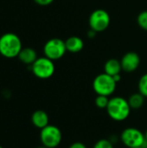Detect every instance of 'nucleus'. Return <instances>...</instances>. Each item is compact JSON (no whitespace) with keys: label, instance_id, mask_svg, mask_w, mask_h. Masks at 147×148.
<instances>
[{"label":"nucleus","instance_id":"1","mask_svg":"<svg viewBox=\"0 0 147 148\" xmlns=\"http://www.w3.org/2000/svg\"><path fill=\"white\" fill-rule=\"evenodd\" d=\"M131 107L128 101L121 96H113L109 99L106 108L107 115L114 121H123L126 120L131 114Z\"/></svg>","mask_w":147,"mask_h":148},{"label":"nucleus","instance_id":"2","mask_svg":"<svg viewBox=\"0 0 147 148\" xmlns=\"http://www.w3.org/2000/svg\"><path fill=\"white\" fill-rule=\"evenodd\" d=\"M22 49V41L16 34L8 32L0 36V55L8 59L16 58Z\"/></svg>","mask_w":147,"mask_h":148},{"label":"nucleus","instance_id":"3","mask_svg":"<svg viewBox=\"0 0 147 148\" xmlns=\"http://www.w3.org/2000/svg\"><path fill=\"white\" fill-rule=\"evenodd\" d=\"M120 140L121 143L127 148L140 147L147 148V141L145 134L136 127H131L125 128L120 135Z\"/></svg>","mask_w":147,"mask_h":148},{"label":"nucleus","instance_id":"4","mask_svg":"<svg viewBox=\"0 0 147 148\" xmlns=\"http://www.w3.org/2000/svg\"><path fill=\"white\" fill-rule=\"evenodd\" d=\"M116 86L117 82L114 81L113 77L106 73L98 75L93 82V89L100 95H112L116 89Z\"/></svg>","mask_w":147,"mask_h":148},{"label":"nucleus","instance_id":"5","mask_svg":"<svg viewBox=\"0 0 147 148\" xmlns=\"http://www.w3.org/2000/svg\"><path fill=\"white\" fill-rule=\"evenodd\" d=\"M40 140L42 146L48 148H55L62 140V133L58 127L49 124L41 129Z\"/></svg>","mask_w":147,"mask_h":148},{"label":"nucleus","instance_id":"6","mask_svg":"<svg viewBox=\"0 0 147 148\" xmlns=\"http://www.w3.org/2000/svg\"><path fill=\"white\" fill-rule=\"evenodd\" d=\"M30 68L34 75L42 80L50 78L55 74V70L54 61L46 56L38 57Z\"/></svg>","mask_w":147,"mask_h":148},{"label":"nucleus","instance_id":"7","mask_svg":"<svg viewBox=\"0 0 147 148\" xmlns=\"http://www.w3.org/2000/svg\"><path fill=\"white\" fill-rule=\"evenodd\" d=\"M67 52L65 42L60 38H52L46 42L43 47L44 56L52 61L59 60Z\"/></svg>","mask_w":147,"mask_h":148},{"label":"nucleus","instance_id":"8","mask_svg":"<svg viewBox=\"0 0 147 148\" xmlns=\"http://www.w3.org/2000/svg\"><path fill=\"white\" fill-rule=\"evenodd\" d=\"M110 16L105 10L98 9L93 11L89 16V26L90 29L96 32H102L106 30L110 25Z\"/></svg>","mask_w":147,"mask_h":148},{"label":"nucleus","instance_id":"9","mask_svg":"<svg viewBox=\"0 0 147 148\" xmlns=\"http://www.w3.org/2000/svg\"><path fill=\"white\" fill-rule=\"evenodd\" d=\"M120 63H121L122 70L127 73H131L135 71L139 68L140 64V58L137 53L128 52L123 56Z\"/></svg>","mask_w":147,"mask_h":148},{"label":"nucleus","instance_id":"10","mask_svg":"<svg viewBox=\"0 0 147 148\" xmlns=\"http://www.w3.org/2000/svg\"><path fill=\"white\" fill-rule=\"evenodd\" d=\"M32 124L39 129H42L49 124V117L43 110H36L31 115Z\"/></svg>","mask_w":147,"mask_h":148},{"label":"nucleus","instance_id":"11","mask_svg":"<svg viewBox=\"0 0 147 148\" xmlns=\"http://www.w3.org/2000/svg\"><path fill=\"white\" fill-rule=\"evenodd\" d=\"M17 57L20 60V62H22L23 64L29 65V66H31L38 58L36 51L29 47L23 48Z\"/></svg>","mask_w":147,"mask_h":148},{"label":"nucleus","instance_id":"12","mask_svg":"<svg viewBox=\"0 0 147 148\" xmlns=\"http://www.w3.org/2000/svg\"><path fill=\"white\" fill-rule=\"evenodd\" d=\"M67 51L71 53H78L81 51L84 48V42L82 39L79 36H70L65 41Z\"/></svg>","mask_w":147,"mask_h":148},{"label":"nucleus","instance_id":"13","mask_svg":"<svg viewBox=\"0 0 147 148\" xmlns=\"http://www.w3.org/2000/svg\"><path fill=\"white\" fill-rule=\"evenodd\" d=\"M121 70H122V67H121L120 61L117 59H113V58L109 59L108 61L106 62L104 65V73L111 76L120 74Z\"/></svg>","mask_w":147,"mask_h":148},{"label":"nucleus","instance_id":"14","mask_svg":"<svg viewBox=\"0 0 147 148\" xmlns=\"http://www.w3.org/2000/svg\"><path fill=\"white\" fill-rule=\"evenodd\" d=\"M145 96L143 95H141L139 92L138 93H134L132 95H130V97L128 98V103L131 107L132 109L133 110H138L139 108H141L145 103Z\"/></svg>","mask_w":147,"mask_h":148},{"label":"nucleus","instance_id":"15","mask_svg":"<svg viewBox=\"0 0 147 148\" xmlns=\"http://www.w3.org/2000/svg\"><path fill=\"white\" fill-rule=\"evenodd\" d=\"M108 102H109V98L108 96H105V95H97L94 100L95 106L100 109H106L108 105Z\"/></svg>","mask_w":147,"mask_h":148},{"label":"nucleus","instance_id":"16","mask_svg":"<svg viewBox=\"0 0 147 148\" xmlns=\"http://www.w3.org/2000/svg\"><path fill=\"white\" fill-rule=\"evenodd\" d=\"M138 88H139V92L141 95H143L146 98H147V73L144 74L140 77L138 84Z\"/></svg>","mask_w":147,"mask_h":148},{"label":"nucleus","instance_id":"17","mask_svg":"<svg viewBox=\"0 0 147 148\" xmlns=\"http://www.w3.org/2000/svg\"><path fill=\"white\" fill-rule=\"evenodd\" d=\"M93 148H113V143L107 139H101L95 142Z\"/></svg>","mask_w":147,"mask_h":148},{"label":"nucleus","instance_id":"18","mask_svg":"<svg viewBox=\"0 0 147 148\" xmlns=\"http://www.w3.org/2000/svg\"><path fill=\"white\" fill-rule=\"evenodd\" d=\"M137 22L141 29L147 31V10L142 11L139 14Z\"/></svg>","mask_w":147,"mask_h":148},{"label":"nucleus","instance_id":"19","mask_svg":"<svg viewBox=\"0 0 147 148\" xmlns=\"http://www.w3.org/2000/svg\"><path fill=\"white\" fill-rule=\"evenodd\" d=\"M35 3H36L37 4L41 5V6H47V5H49L51 4L54 0H34Z\"/></svg>","mask_w":147,"mask_h":148},{"label":"nucleus","instance_id":"20","mask_svg":"<svg viewBox=\"0 0 147 148\" xmlns=\"http://www.w3.org/2000/svg\"><path fill=\"white\" fill-rule=\"evenodd\" d=\"M68 148H87V147L84 143L81 141H76V142L72 143Z\"/></svg>","mask_w":147,"mask_h":148},{"label":"nucleus","instance_id":"21","mask_svg":"<svg viewBox=\"0 0 147 148\" xmlns=\"http://www.w3.org/2000/svg\"><path fill=\"white\" fill-rule=\"evenodd\" d=\"M96 33H97L96 31H94V29H90V30L88 32V37H91V38H93V37H94V36H95Z\"/></svg>","mask_w":147,"mask_h":148},{"label":"nucleus","instance_id":"22","mask_svg":"<svg viewBox=\"0 0 147 148\" xmlns=\"http://www.w3.org/2000/svg\"><path fill=\"white\" fill-rule=\"evenodd\" d=\"M113 79H114V81L118 83L120 80H121V76H120V74H119V75H113Z\"/></svg>","mask_w":147,"mask_h":148},{"label":"nucleus","instance_id":"23","mask_svg":"<svg viewBox=\"0 0 147 148\" xmlns=\"http://www.w3.org/2000/svg\"><path fill=\"white\" fill-rule=\"evenodd\" d=\"M36 148H48V147H44V146H41V147H36Z\"/></svg>","mask_w":147,"mask_h":148},{"label":"nucleus","instance_id":"24","mask_svg":"<svg viewBox=\"0 0 147 148\" xmlns=\"http://www.w3.org/2000/svg\"><path fill=\"white\" fill-rule=\"evenodd\" d=\"M145 135H146V141H147V129H146V133H145Z\"/></svg>","mask_w":147,"mask_h":148},{"label":"nucleus","instance_id":"25","mask_svg":"<svg viewBox=\"0 0 147 148\" xmlns=\"http://www.w3.org/2000/svg\"><path fill=\"white\" fill-rule=\"evenodd\" d=\"M133 148H144V147H133Z\"/></svg>","mask_w":147,"mask_h":148},{"label":"nucleus","instance_id":"26","mask_svg":"<svg viewBox=\"0 0 147 148\" xmlns=\"http://www.w3.org/2000/svg\"><path fill=\"white\" fill-rule=\"evenodd\" d=\"M0 148H3V147H1V146H0Z\"/></svg>","mask_w":147,"mask_h":148}]
</instances>
